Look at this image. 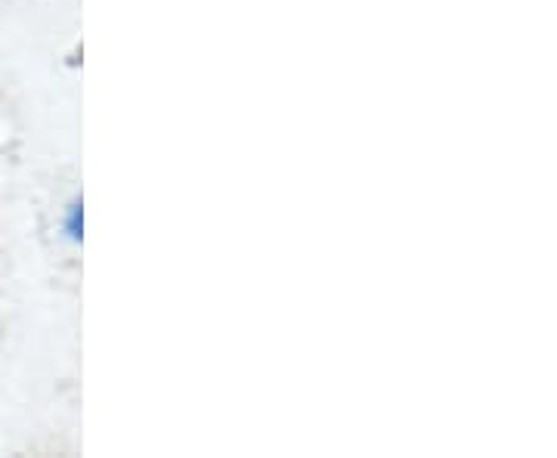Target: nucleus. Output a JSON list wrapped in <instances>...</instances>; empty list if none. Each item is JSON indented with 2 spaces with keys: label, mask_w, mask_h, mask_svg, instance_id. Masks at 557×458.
Segmentation results:
<instances>
[{
  "label": "nucleus",
  "mask_w": 557,
  "mask_h": 458,
  "mask_svg": "<svg viewBox=\"0 0 557 458\" xmlns=\"http://www.w3.org/2000/svg\"><path fill=\"white\" fill-rule=\"evenodd\" d=\"M81 230H84V211H81V201H72L69 220H65V236L72 242H81Z\"/></svg>",
  "instance_id": "obj_1"
}]
</instances>
